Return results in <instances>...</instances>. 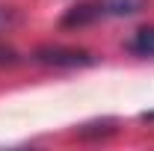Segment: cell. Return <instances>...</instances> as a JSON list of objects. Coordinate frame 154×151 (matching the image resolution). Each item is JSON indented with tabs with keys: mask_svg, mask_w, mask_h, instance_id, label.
<instances>
[{
	"mask_svg": "<svg viewBox=\"0 0 154 151\" xmlns=\"http://www.w3.org/2000/svg\"><path fill=\"white\" fill-rule=\"evenodd\" d=\"M101 18V6L98 3H83V6H74L65 18H62V24L65 27H83V24H92V21Z\"/></svg>",
	"mask_w": 154,
	"mask_h": 151,
	"instance_id": "3",
	"label": "cell"
},
{
	"mask_svg": "<svg viewBox=\"0 0 154 151\" xmlns=\"http://www.w3.org/2000/svg\"><path fill=\"white\" fill-rule=\"evenodd\" d=\"M128 51L136 57H154V27H139L134 33V39L128 42Z\"/></svg>",
	"mask_w": 154,
	"mask_h": 151,
	"instance_id": "4",
	"label": "cell"
},
{
	"mask_svg": "<svg viewBox=\"0 0 154 151\" xmlns=\"http://www.w3.org/2000/svg\"><path fill=\"white\" fill-rule=\"evenodd\" d=\"M101 18H131L145 9V0H98Z\"/></svg>",
	"mask_w": 154,
	"mask_h": 151,
	"instance_id": "2",
	"label": "cell"
},
{
	"mask_svg": "<svg viewBox=\"0 0 154 151\" xmlns=\"http://www.w3.org/2000/svg\"><path fill=\"white\" fill-rule=\"evenodd\" d=\"M36 59L45 62V65H57V68H83V65H92L95 57L86 54V51H77V48H38Z\"/></svg>",
	"mask_w": 154,
	"mask_h": 151,
	"instance_id": "1",
	"label": "cell"
},
{
	"mask_svg": "<svg viewBox=\"0 0 154 151\" xmlns=\"http://www.w3.org/2000/svg\"><path fill=\"white\" fill-rule=\"evenodd\" d=\"M142 119H151V122H154V113H145V116H142Z\"/></svg>",
	"mask_w": 154,
	"mask_h": 151,
	"instance_id": "7",
	"label": "cell"
},
{
	"mask_svg": "<svg viewBox=\"0 0 154 151\" xmlns=\"http://www.w3.org/2000/svg\"><path fill=\"white\" fill-rule=\"evenodd\" d=\"M15 24H18V9H12V6H0V33L12 30Z\"/></svg>",
	"mask_w": 154,
	"mask_h": 151,
	"instance_id": "5",
	"label": "cell"
},
{
	"mask_svg": "<svg viewBox=\"0 0 154 151\" xmlns=\"http://www.w3.org/2000/svg\"><path fill=\"white\" fill-rule=\"evenodd\" d=\"M15 62H18L15 51H12V48H3V45H0V65H15Z\"/></svg>",
	"mask_w": 154,
	"mask_h": 151,
	"instance_id": "6",
	"label": "cell"
}]
</instances>
